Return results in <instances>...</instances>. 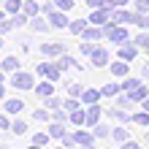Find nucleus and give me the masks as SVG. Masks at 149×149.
<instances>
[{"instance_id":"1","label":"nucleus","mask_w":149,"mask_h":149,"mask_svg":"<svg viewBox=\"0 0 149 149\" xmlns=\"http://www.w3.org/2000/svg\"><path fill=\"white\" fill-rule=\"evenodd\" d=\"M103 33H106V36H109L114 43H127V41H130L125 27H114V24H106V30H103Z\"/></svg>"},{"instance_id":"2","label":"nucleus","mask_w":149,"mask_h":149,"mask_svg":"<svg viewBox=\"0 0 149 149\" xmlns=\"http://www.w3.org/2000/svg\"><path fill=\"white\" fill-rule=\"evenodd\" d=\"M109 19H111V11H109L106 6H98V8L90 14V22H92V24H100V27H103Z\"/></svg>"},{"instance_id":"3","label":"nucleus","mask_w":149,"mask_h":149,"mask_svg":"<svg viewBox=\"0 0 149 149\" xmlns=\"http://www.w3.org/2000/svg\"><path fill=\"white\" fill-rule=\"evenodd\" d=\"M11 84L16 87V90H30V87H33V76L30 73H14Z\"/></svg>"},{"instance_id":"4","label":"nucleus","mask_w":149,"mask_h":149,"mask_svg":"<svg viewBox=\"0 0 149 149\" xmlns=\"http://www.w3.org/2000/svg\"><path fill=\"white\" fill-rule=\"evenodd\" d=\"M49 19H52V22H49L52 27H68V24H71V22H68V16H65V11H60V8L49 14Z\"/></svg>"},{"instance_id":"5","label":"nucleus","mask_w":149,"mask_h":149,"mask_svg":"<svg viewBox=\"0 0 149 149\" xmlns=\"http://www.w3.org/2000/svg\"><path fill=\"white\" fill-rule=\"evenodd\" d=\"M133 16L136 14H127L125 8H117V11H111V22L114 24H127V22H133Z\"/></svg>"},{"instance_id":"6","label":"nucleus","mask_w":149,"mask_h":149,"mask_svg":"<svg viewBox=\"0 0 149 149\" xmlns=\"http://www.w3.org/2000/svg\"><path fill=\"white\" fill-rule=\"evenodd\" d=\"M41 54H46V57H60V54H63V43H43V46H41Z\"/></svg>"},{"instance_id":"7","label":"nucleus","mask_w":149,"mask_h":149,"mask_svg":"<svg viewBox=\"0 0 149 149\" xmlns=\"http://www.w3.org/2000/svg\"><path fill=\"white\" fill-rule=\"evenodd\" d=\"M90 57H92V65H98V68H103L109 63V52H103V49H95Z\"/></svg>"},{"instance_id":"8","label":"nucleus","mask_w":149,"mask_h":149,"mask_svg":"<svg viewBox=\"0 0 149 149\" xmlns=\"http://www.w3.org/2000/svg\"><path fill=\"white\" fill-rule=\"evenodd\" d=\"M98 98H100V92H98V90H81V100L87 103V106H92Z\"/></svg>"},{"instance_id":"9","label":"nucleus","mask_w":149,"mask_h":149,"mask_svg":"<svg viewBox=\"0 0 149 149\" xmlns=\"http://www.w3.org/2000/svg\"><path fill=\"white\" fill-rule=\"evenodd\" d=\"M144 98H146V87L136 84L133 90H130V100H144Z\"/></svg>"},{"instance_id":"10","label":"nucleus","mask_w":149,"mask_h":149,"mask_svg":"<svg viewBox=\"0 0 149 149\" xmlns=\"http://www.w3.org/2000/svg\"><path fill=\"white\" fill-rule=\"evenodd\" d=\"M49 136H52V138H63V136H65L63 122H54V125H49Z\"/></svg>"},{"instance_id":"11","label":"nucleus","mask_w":149,"mask_h":149,"mask_svg":"<svg viewBox=\"0 0 149 149\" xmlns=\"http://www.w3.org/2000/svg\"><path fill=\"white\" fill-rule=\"evenodd\" d=\"M22 109H24L22 100H6V111H8V114H19Z\"/></svg>"},{"instance_id":"12","label":"nucleus","mask_w":149,"mask_h":149,"mask_svg":"<svg viewBox=\"0 0 149 149\" xmlns=\"http://www.w3.org/2000/svg\"><path fill=\"white\" fill-rule=\"evenodd\" d=\"M73 141H76V144H84V146H92L95 136H87V133H76V136H73Z\"/></svg>"},{"instance_id":"13","label":"nucleus","mask_w":149,"mask_h":149,"mask_svg":"<svg viewBox=\"0 0 149 149\" xmlns=\"http://www.w3.org/2000/svg\"><path fill=\"white\" fill-rule=\"evenodd\" d=\"M111 73L114 76H125L127 73V63H125V60H122V63H114L111 65Z\"/></svg>"},{"instance_id":"14","label":"nucleus","mask_w":149,"mask_h":149,"mask_svg":"<svg viewBox=\"0 0 149 149\" xmlns=\"http://www.w3.org/2000/svg\"><path fill=\"white\" fill-rule=\"evenodd\" d=\"M81 36H84L87 41H95V38H100V36H103V27H92V30H84Z\"/></svg>"},{"instance_id":"15","label":"nucleus","mask_w":149,"mask_h":149,"mask_svg":"<svg viewBox=\"0 0 149 149\" xmlns=\"http://www.w3.org/2000/svg\"><path fill=\"white\" fill-rule=\"evenodd\" d=\"M98 114H100L98 106H92L90 111H87V125H98Z\"/></svg>"},{"instance_id":"16","label":"nucleus","mask_w":149,"mask_h":149,"mask_svg":"<svg viewBox=\"0 0 149 149\" xmlns=\"http://www.w3.org/2000/svg\"><path fill=\"white\" fill-rule=\"evenodd\" d=\"M16 68H19V60L16 57H6L3 60V71H16Z\"/></svg>"},{"instance_id":"17","label":"nucleus","mask_w":149,"mask_h":149,"mask_svg":"<svg viewBox=\"0 0 149 149\" xmlns=\"http://www.w3.org/2000/svg\"><path fill=\"white\" fill-rule=\"evenodd\" d=\"M119 57H122V60H133V57H136V49H133V46H125V43H122Z\"/></svg>"},{"instance_id":"18","label":"nucleus","mask_w":149,"mask_h":149,"mask_svg":"<svg viewBox=\"0 0 149 149\" xmlns=\"http://www.w3.org/2000/svg\"><path fill=\"white\" fill-rule=\"evenodd\" d=\"M71 122H73V125H81V122H87V114L84 111H71Z\"/></svg>"},{"instance_id":"19","label":"nucleus","mask_w":149,"mask_h":149,"mask_svg":"<svg viewBox=\"0 0 149 149\" xmlns=\"http://www.w3.org/2000/svg\"><path fill=\"white\" fill-rule=\"evenodd\" d=\"M68 27H71L73 33H84V30H87V19H76V22L68 24Z\"/></svg>"},{"instance_id":"20","label":"nucleus","mask_w":149,"mask_h":149,"mask_svg":"<svg viewBox=\"0 0 149 149\" xmlns=\"http://www.w3.org/2000/svg\"><path fill=\"white\" fill-rule=\"evenodd\" d=\"M52 90H54V87H52L49 81H43V84H38V95H41V98H49V95H52Z\"/></svg>"},{"instance_id":"21","label":"nucleus","mask_w":149,"mask_h":149,"mask_svg":"<svg viewBox=\"0 0 149 149\" xmlns=\"http://www.w3.org/2000/svg\"><path fill=\"white\" fill-rule=\"evenodd\" d=\"M133 22L138 24V27H144V30L149 27V16H144V14H136V16H133Z\"/></svg>"},{"instance_id":"22","label":"nucleus","mask_w":149,"mask_h":149,"mask_svg":"<svg viewBox=\"0 0 149 149\" xmlns=\"http://www.w3.org/2000/svg\"><path fill=\"white\" fill-rule=\"evenodd\" d=\"M133 122H138V125H146L149 127V111H141V114H136Z\"/></svg>"},{"instance_id":"23","label":"nucleus","mask_w":149,"mask_h":149,"mask_svg":"<svg viewBox=\"0 0 149 149\" xmlns=\"http://www.w3.org/2000/svg\"><path fill=\"white\" fill-rule=\"evenodd\" d=\"M117 92H119V84H106L100 90V95H117Z\"/></svg>"},{"instance_id":"24","label":"nucleus","mask_w":149,"mask_h":149,"mask_svg":"<svg viewBox=\"0 0 149 149\" xmlns=\"http://www.w3.org/2000/svg\"><path fill=\"white\" fill-rule=\"evenodd\" d=\"M46 141H49V136H46V133H36V136H33V144H36V146H43Z\"/></svg>"},{"instance_id":"25","label":"nucleus","mask_w":149,"mask_h":149,"mask_svg":"<svg viewBox=\"0 0 149 149\" xmlns=\"http://www.w3.org/2000/svg\"><path fill=\"white\" fill-rule=\"evenodd\" d=\"M19 8H22V3H19V0H8V3H6V11H11V14H16Z\"/></svg>"},{"instance_id":"26","label":"nucleus","mask_w":149,"mask_h":149,"mask_svg":"<svg viewBox=\"0 0 149 149\" xmlns=\"http://www.w3.org/2000/svg\"><path fill=\"white\" fill-rule=\"evenodd\" d=\"M71 65H73L71 57H60V60H57V68H60V71H65V68H71Z\"/></svg>"},{"instance_id":"27","label":"nucleus","mask_w":149,"mask_h":149,"mask_svg":"<svg viewBox=\"0 0 149 149\" xmlns=\"http://www.w3.org/2000/svg\"><path fill=\"white\" fill-rule=\"evenodd\" d=\"M136 84H141V81H138V79H125V81H122L119 87H122V90H127V92H130V90H133Z\"/></svg>"},{"instance_id":"28","label":"nucleus","mask_w":149,"mask_h":149,"mask_svg":"<svg viewBox=\"0 0 149 149\" xmlns=\"http://www.w3.org/2000/svg\"><path fill=\"white\" fill-rule=\"evenodd\" d=\"M111 136L117 138V141H127V130H125V127H117V130H114Z\"/></svg>"},{"instance_id":"29","label":"nucleus","mask_w":149,"mask_h":149,"mask_svg":"<svg viewBox=\"0 0 149 149\" xmlns=\"http://www.w3.org/2000/svg\"><path fill=\"white\" fill-rule=\"evenodd\" d=\"M11 130H14V133H16V136H22V133H24V130H27V125H24V122H19V119H16V122H14V125H11Z\"/></svg>"},{"instance_id":"30","label":"nucleus","mask_w":149,"mask_h":149,"mask_svg":"<svg viewBox=\"0 0 149 149\" xmlns=\"http://www.w3.org/2000/svg\"><path fill=\"white\" fill-rule=\"evenodd\" d=\"M11 27H16V24H14V19H0V33H8Z\"/></svg>"},{"instance_id":"31","label":"nucleus","mask_w":149,"mask_h":149,"mask_svg":"<svg viewBox=\"0 0 149 149\" xmlns=\"http://www.w3.org/2000/svg\"><path fill=\"white\" fill-rule=\"evenodd\" d=\"M136 43H138V46H144V49L149 52V36H146V33H141V36L136 38Z\"/></svg>"},{"instance_id":"32","label":"nucleus","mask_w":149,"mask_h":149,"mask_svg":"<svg viewBox=\"0 0 149 149\" xmlns=\"http://www.w3.org/2000/svg\"><path fill=\"white\" fill-rule=\"evenodd\" d=\"M54 6L60 8V11H68V8L73 6V0H54Z\"/></svg>"},{"instance_id":"33","label":"nucleus","mask_w":149,"mask_h":149,"mask_svg":"<svg viewBox=\"0 0 149 149\" xmlns=\"http://www.w3.org/2000/svg\"><path fill=\"white\" fill-rule=\"evenodd\" d=\"M24 14H27V16H36L38 14V3H27V6H24Z\"/></svg>"},{"instance_id":"34","label":"nucleus","mask_w":149,"mask_h":149,"mask_svg":"<svg viewBox=\"0 0 149 149\" xmlns=\"http://www.w3.org/2000/svg\"><path fill=\"white\" fill-rule=\"evenodd\" d=\"M49 79H52V81H57V79H60V68L57 65H49V73H46Z\"/></svg>"},{"instance_id":"35","label":"nucleus","mask_w":149,"mask_h":149,"mask_svg":"<svg viewBox=\"0 0 149 149\" xmlns=\"http://www.w3.org/2000/svg\"><path fill=\"white\" fill-rule=\"evenodd\" d=\"M46 106H49L52 111H57L60 106H63V103H60V100H54V98H52V95H49V100H46Z\"/></svg>"},{"instance_id":"36","label":"nucleus","mask_w":149,"mask_h":149,"mask_svg":"<svg viewBox=\"0 0 149 149\" xmlns=\"http://www.w3.org/2000/svg\"><path fill=\"white\" fill-rule=\"evenodd\" d=\"M46 27H52V24H46V22H41V19H36V22H33V30H46Z\"/></svg>"},{"instance_id":"37","label":"nucleus","mask_w":149,"mask_h":149,"mask_svg":"<svg viewBox=\"0 0 149 149\" xmlns=\"http://www.w3.org/2000/svg\"><path fill=\"white\" fill-rule=\"evenodd\" d=\"M138 11H141V14H149V0H138Z\"/></svg>"},{"instance_id":"38","label":"nucleus","mask_w":149,"mask_h":149,"mask_svg":"<svg viewBox=\"0 0 149 149\" xmlns=\"http://www.w3.org/2000/svg\"><path fill=\"white\" fill-rule=\"evenodd\" d=\"M63 106H65V111H76V109H79V103H76V100H65Z\"/></svg>"},{"instance_id":"39","label":"nucleus","mask_w":149,"mask_h":149,"mask_svg":"<svg viewBox=\"0 0 149 149\" xmlns=\"http://www.w3.org/2000/svg\"><path fill=\"white\" fill-rule=\"evenodd\" d=\"M106 136H109L106 127H95V138H106Z\"/></svg>"},{"instance_id":"40","label":"nucleus","mask_w":149,"mask_h":149,"mask_svg":"<svg viewBox=\"0 0 149 149\" xmlns=\"http://www.w3.org/2000/svg\"><path fill=\"white\" fill-rule=\"evenodd\" d=\"M71 95H73V98H76V95H81V87H79V84H71Z\"/></svg>"},{"instance_id":"41","label":"nucleus","mask_w":149,"mask_h":149,"mask_svg":"<svg viewBox=\"0 0 149 149\" xmlns=\"http://www.w3.org/2000/svg\"><path fill=\"white\" fill-rule=\"evenodd\" d=\"M81 52H84V54H92V52H95V46H90V43H84V46H81Z\"/></svg>"},{"instance_id":"42","label":"nucleus","mask_w":149,"mask_h":149,"mask_svg":"<svg viewBox=\"0 0 149 149\" xmlns=\"http://www.w3.org/2000/svg\"><path fill=\"white\" fill-rule=\"evenodd\" d=\"M46 117H49V114H46V111H43V109H41V111H36V119H41V122H43V119H46Z\"/></svg>"},{"instance_id":"43","label":"nucleus","mask_w":149,"mask_h":149,"mask_svg":"<svg viewBox=\"0 0 149 149\" xmlns=\"http://www.w3.org/2000/svg\"><path fill=\"white\" fill-rule=\"evenodd\" d=\"M106 3H109V6H125L127 0H106Z\"/></svg>"},{"instance_id":"44","label":"nucleus","mask_w":149,"mask_h":149,"mask_svg":"<svg viewBox=\"0 0 149 149\" xmlns=\"http://www.w3.org/2000/svg\"><path fill=\"white\" fill-rule=\"evenodd\" d=\"M87 3H90V6H95V8H98V6H103V3H106V0H87Z\"/></svg>"},{"instance_id":"45","label":"nucleus","mask_w":149,"mask_h":149,"mask_svg":"<svg viewBox=\"0 0 149 149\" xmlns=\"http://www.w3.org/2000/svg\"><path fill=\"white\" fill-rule=\"evenodd\" d=\"M0 127H11V125H8V119H6V117H0Z\"/></svg>"},{"instance_id":"46","label":"nucleus","mask_w":149,"mask_h":149,"mask_svg":"<svg viewBox=\"0 0 149 149\" xmlns=\"http://www.w3.org/2000/svg\"><path fill=\"white\" fill-rule=\"evenodd\" d=\"M144 109H146V111H149V98H144Z\"/></svg>"},{"instance_id":"47","label":"nucleus","mask_w":149,"mask_h":149,"mask_svg":"<svg viewBox=\"0 0 149 149\" xmlns=\"http://www.w3.org/2000/svg\"><path fill=\"white\" fill-rule=\"evenodd\" d=\"M0 98H3V87H0Z\"/></svg>"},{"instance_id":"48","label":"nucleus","mask_w":149,"mask_h":149,"mask_svg":"<svg viewBox=\"0 0 149 149\" xmlns=\"http://www.w3.org/2000/svg\"><path fill=\"white\" fill-rule=\"evenodd\" d=\"M0 19H3V11H0Z\"/></svg>"},{"instance_id":"49","label":"nucleus","mask_w":149,"mask_h":149,"mask_svg":"<svg viewBox=\"0 0 149 149\" xmlns=\"http://www.w3.org/2000/svg\"><path fill=\"white\" fill-rule=\"evenodd\" d=\"M0 46H3V41H0Z\"/></svg>"}]
</instances>
